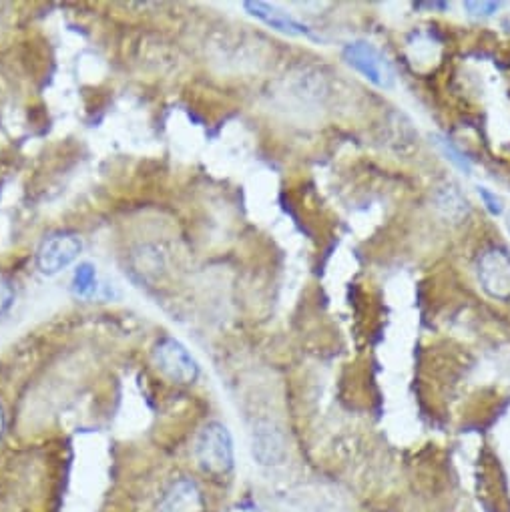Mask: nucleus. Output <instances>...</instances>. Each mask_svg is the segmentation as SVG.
I'll list each match as a JSON object with an SVG mask.
<instances>
[{
  "instance_id": "nucleus-1",
  "label": "nucleus",
  "mask_w": 510,
  "mask_h": 512,
  "mask_svg": "<svg viewBox=\"0 0 510 512\" xmlns=\"http://www.w3.org/2000/svg\"><path fill=\"white\" fill-rule=\"evenodd\" d=\"M195 454L203 470L227 474L233 468V440L229 430L219 422H209L197 436Z\"/></svg>"
},
{
  "instance_id": "nucleus-2",
  "label": "nucleus",
  "mask_w": 510,
  "mask_h": 512,
  "mask_svg": "<svg viewBox=\"0 0 510 512\" xmlns=\"http://www.w3.org/2000/svg\"><path fill=\"white\" fill-rule=\"evenodd\" d=\"M346 63L358 71L364 79L380 89H390L394 85V69L388 59L370 43L356 41L344 49Z\"/></svg>"
},
{
  "instance_id": "nucleus-3",
  "label": "nucleus",
  "mask_w": 510,
  "mask_h": 512,
  "mask_svg": "<svg viewBox=\"0 0 510 512\" xmlns=\"http://www.w3.org/2000/svg\"><path fill=\"white\" fill-rule=\"evenodd\" d=\"M153 360L157 368L177 384H191L199 376V366L187 348L175 338H163L153 350Z\"/></svg>"
},
{
  "instance_id": "nucleus-4",
  "label": "nucleus",
  "mask_w": 510,
  "mask_h": 512,
  "mask_svg": "<svg viewBox=\"0 0 510 512\" xmlns=\"http://www.w3.org/2000/svg\"><path fill=\"white\" fill-rule=\"evenodd\" d=\"M478 280L490 298L510 300V255L500 247L486 249L478 260Z\"/></svg>"
},
{
  "instance_id": "nucleus-5",
  "label": "nucleus",
  "mask_w": 510,
  "mask_h": 512,
  "mask_svg": "<svg viewBox=\"0 0 510 512\" xmlns=\"http://www.w3.org/2000/svg\"><path fill=\"white\" fill-rule=\"evenodd\" d=\"M81 249L83 243L75 233H55L39 247L37 266L45 276H57L79 258Z\"/></svg>"
},
{
  "instance_id": "nucleus-6",
  "label": "nucleus",
  "mask_w": 510,
  "mask_h": 512,
  "mask_svg": "<svg viewBox=\"0 0 510 512\" xmlns=\"http://www.w3.org/2000/svg\"><path fill=\"white\" fill-rule=\"evenodd\" d=\"M243 7L251 17L260 19L264 25H268L270 29H274L278 33H284L290 37H314L312 31L304 23L296 21L292 15L280 11L278 7L260 3V0H255V3H245Z\"/></svg>"
},
{
  "instance_id": "nucleus-7",
  "label": "nucleus",
  "mask_w": 510,
  "mask_h": 512,
  "mask_svg": "<svg viewBox=\"0 0 510 512\" xmlns=\"http://www.w3.org/2000/svg\"><path fill=\"white\" fill-rule=\"evenodd\" d=\"M203 498L197 484L189 478H179L169 486L159 502V512H201Z\"/></svg>"
},
{
  "instance_id": "nucleus-8",
  "label": "nucleus",
  "mask_w": 510,
  "mask_h": 512,
  "mask_svg": "<svg viewBox=\"0 0 510 512\" xmlns=\"http://www.w3.org/2000/svg\"><path fill=\"white\" fill-rule=\"evenodd\" d=\"M97 290V272L91 264H79L73 276V292L81 298L93 296Z\"/></svg>"
},
{
  "instance_id": "nucleus-9",
  "label": "nucleus",
  "mask_w": 510,
  "mask_h": 512,
  "mask_svg": "<svg viewBox=\"0 0 510 512\" xmlns=\"http://www.w3.org/2000/svg\"><path fill=\"white\" fill-rule=\"evenodd\" d=\"M430 139H432V143L438 147V151H440L456 169L464 171L466 175L472 173V165H470L468 157H464V153H460L448 139H444V137H440V135H432Z\"/></svg>"
},
{
  "instance_id": "nucleus-10",
  "label": "nucleus",
  "mask_w": 510,
  "mask_h": 512,
  "mask_svg": "<svg viewBox=\"0 0 510 512\" xmlns=\"http://www.w3.org/2000/svg\"><path fill=\"white\" fill-rule=\"evenodd\" d=\"M438 207L444 209V215L452 217V219H458V217H462L468 211L466 199H462V195L456 189H452V187H448V189H444L440 193Z\"/></svg>"
},
{
  "instance_id": "nucleus-11",
  "label": "nucleus",
  "mask_w": 510,
  "mask_h": 512,
  "mask_svg": "<svg viewBox=\"0 0 510 512\" xmlns=\"http://www.w3.org/2000/svg\"><path fill=\"white\" fill-rule=\"evenodd\" d=\"M498 3H486V0H482V3H464V9L468 11L470 17L474 19H486V17H492L496 11H498Z\"/></svg>"
},
{
  "instance_id": "nucleus-12",
  "label": "nucleus",
  "mask_w": 510,
  "mask_h": 512,
  "mask_svg": "<svg viewBox=\"0 0 510 512\" xmlns=\"http://www.w3.org/2000/svg\"><path fill=\"white\" fill-rule=\"evenodd\" d=\"M13 300H15V290L11 282L5 276H0V314H5L13 306Z\"/></svg>"
},
{
  "instance_id": "nucleus-13",
  "label": "nucleus",
  "mask_w": 510,
  "mask_h": 512,
  "mask_svg": "<svg viewBox=\"0 0 510 512\" xmlns=\"http://www.w3.org/2000/svg\"><path fill=\"white\" fill-rule=\"evenodd\" d=\"M478 195L482 197L486 209H488L492 215H500V213H502V201L496 197V193L488 191L486 187H478Z\"/></svg>"
},
{
  "instance_id": "nucleus-14",
  "label": "nucleus",
  "mask_w": 510,
  "mask_h": 512,
  "mask_svg": "<svg viewBox=\"0 0 510 512\" xmlns=\"http://www.w3.org/2000/svg\"><path fill=\"white\" fill-rule=\"evenodd\" d=\"M5 428V416H3V408H0V434H3Z\"/></svg>"
},
{
  "instance_id": "nucleus-15",
  "label": "nucleus",
  "mask_w": 510,
  "mask_h": 512,
  "mask_svg": "<svg viewBox=\"0 0 510 512\" xmlns=\"http://www.w3.org/2000/svg\"><path fill=\"white\" fill-rule=\"evenodd\" d=\"M508 225H510V223H508Z\"/></svg>"
}]
</instances>
